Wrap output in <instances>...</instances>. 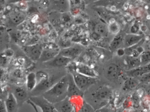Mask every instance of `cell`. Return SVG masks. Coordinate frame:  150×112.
Here are the masks:
<instances>
[{"label":"cell","instance_id":"14","mask_svg":"<svg viewBox=\"0 0 150 112\" xmlns=\"http://www.w3.org/2000/svg\"><path fill=\"white\" fill-rule=\"evenodd\" d=\"M54 105L57 112H73L74 111L70 99L68 97Z\"/></svg>","mask_w":150,"mask_h":112},{"label":"cell","instance_id":"8","mask_svg":"<svg viewBox=\"0 0 150 112\" xmlns=\"http://www.w3.org/2000/svg\"><path fill=\"white\" fill-rule=\"evenodd\" d=\"M120 71L118 65L115 63H111L105 69L104 74L106 78L109 81H115L120 77Z\"/></svg>","mask_w":150,"mask_h":112},{"label":"cell","instance_id":"34","mask_svg":"<svg viewBox=\"0 0 150 112\" xmlns=\"http://www.w3.org/2000/svg\"><path fill=\"white\" fill-rule=\"evenodd\" d=\"M144 66V68L146 69V71H147V73H150V63L149 64H147V65H145Z\"/></svg>","mask_w":150,"mask_h":112},{"label":"cell","instance_id":"16","mask_svg":"<svg viewBox=\"0 0 150 112\" xmlns=\"http://www.w3.org/2000/svg\"><path fill=\"white\" fill-rule=\"evenodd\" d=\"M76 72L82 74L86 76L93 78H97L98 74L97 72L88 66L83 64H80L76 67Z\"/></svg>","mask_w":150,"mask_h":112},{"label":"cell","instance_id":"24","mask_svg":"<svg viewBox=\"0 0 150 112\" xmlns=\"http://www.w3.org/2000/svg\"><path fill=\"white\" fill-rule=\"evenodd\" d=\"M9 79V73L5 67L0 68V85L3 84L8 82Z\"/></svg>","mask_w":150,"mask_h":112},{"label":"cell","instance_id":"18","mask_svg":"<svg viewBox=\"0 0 150 112\" xmlns=\"http://www.w3.org/2000/svg\"><path fill=\"white\" fill-rule=\"evenodd\" d=\"M94 33L99 37L106 38L108 35V25L103 22H98L94 26Z\"/></svg>","mask_w":150,"mask_h":112},{"label":"cell","instance_id":"3","mask_svg":"<svg viewBox=\"0 0 150 112\" xmlns=\"http://www.w3.org/2000/svg\"><path fill=\"white\" fill-rule=\"evenodd\" d=\"M37 84L36 88L32 91L34 96H37L39 93H45L51 89L57 82H55L52 78L49 77L47 73L44 71H39L36 74Z\"/></svg>","mask_w":150,"mask_h":112},{"label":"cell","instance_id":"31","mask_svg":"<svg viewBox=\"0 0 150 112\" xmlns=\"http://www.w3.org/2000/svg\"><path fill=\"white\" fill-rule=\"evenodd\" d=\"M0 112H7L4 100H0Z\"/></svg>","mask_w":150,"mask_h":112},{"label":"cell","instance_id":"22","mask_svg":"<svg viewBox=\"0 0 150 112\" xmlns=\"http://www.w3.org/2000/svg\"><path fill=\"white\" fill-rule=\"evenodd\" d=\"M123 39L122 35H118L115 37L111 42L110 48L112 51H117L120 49V47L123 45Z\"/></svg>","mask_w":150,"mask_h":112},{"label":"cell","instance_id":"1","mask_svg":"<svg viewBox=\"0 0 150 112\" xmlns=\"http://www.w3.org/2000/svg\"><path fill=\"white\" fill-rule=\"evenodd\" d=\"M68 77L65 76L42 96L52 104L59 103L68 97Z\"/></svg>","mask_w":150,"mask_h":112},{"label":"cell","instance_id":"20","mask_svg":"<svg viewBox=\"0 0 150 112\" xmlns=\"http://www.w3.org/2000/svg\"><path fill=\"white\" fill-rule=\"evenodd\" d=\"M25 15L21 11H15L11 14L9 18L11 23L17 25L21 23L25 19Z\"/></svg>","mask_w":150,"mask_h":112},{"label":"cell","instance_id":"2","mask_svg":"<svg viewBox=\"0 0 150 112\" xmlns=\"http://www.w3.org/2000/svg\"><path fill=\"white\" fill-rule=\"evenodd\" d=\"M112 95V90L106 86H100L91 94V105L94 110H98L108 105Z\"/></svg>","mask_w":150,"mask_h":112},{"label":"cell","instance_id":"9","mask_svg":"<svg viewBox=\"0 0 150 112\" xmlns=\"http://www.w3.org/2000/svg\"><path fill=\"white\" fill-rule=\"evenodd\" d=\"M12 91H10L12 93L18 104V106H22L25 101H26L28 97L27 89L20 86H16L13 88Z\"/></svg>","mask_w":150,"mask_h":112},{"label":"cell","instance_id":"7","mask_svg":"<svg viewBox=\"0 0 150 112\" xmlns=\"http://www.w3.org/2000/svg\"><path fill=\"white\" fill-rule=\"evenodd\" d=\"M83 51L81 46L76 45L60 50L59 55L74 60L80 55Z\"/></svg>","mask_w":150,"mask_h":112},{"label":"cell","instance_id":"28","mask_svg":"<svg viewBox=\"0 0 150 112\" xmlns=\"http://www.w3.org/2000/svg\"><path fill=\"white\" fill-rule=\"evenodd\" d=\"M8 58L4 55V54H0V68L4 67L7 62Z\"/></svg>","mask_w":150,"mask_h":112},{"label":"cell","instance_id":"10","mask_svg":"<svg viewBox=\"0 0 150 112\" xmlns=\"http://www.w3.org/2000/svg\"><path fill=\"white\" fill-rule=\"evenodd\" d=\"M68 97L69 99L76 96L83 97L84 92L81 91L75 84L71 74L68 75Z\"/></svg>","mask_w":150,"mask_h":112},{"label":"cell","instance_id":"13","mask_svg":"<svg viewBox=\"0 0 150 112\" xmlns=\"http://www.w3.org/2000/svg\"><path fill=\"white\" fill-rule=\"evenodd\" d=\"M4 102L7 112H18L19 106L12 93L9 92Z\"/></svg>","mask_w":150,"mask_h":112},{"label":"cell","instance_id":"25","mask_svg":"<svg viewBox=\"0 0 150 112\" xmlns=\"http://www.w3.org/2000/svg\"><path fill=\"white\" fill-rule=\"evenodd\" d=\"M141 66H145L150 63V52H144L139 56Z\"/></svg>","mask_w":150,"mask_h":112},{"label":"cell","instance_id":"23","mask_svg":"<svg viewBox=\"0 0 150 112\" xmlns=\"http://www.w3.org/2000/svg\"><path fill=\"white\" fill-rule=\"evenodd\" d=\"M53 2L54 8L56 10L59 11H66L69 9L68 1H55Z\"/></svg>","mask_w":150,"mask_h":112},{"label":"cell","instance_id":"19","mask_svg":"<svg viewBox=\"0 0 150 112\" xmlns=\"http://www.w3.org/2000/svg\"><path fill=\"white\" fill-rule=\"evenodd\" d=\"M37 84L36 74L33 72L27 75L26 79V88L27 91H32L36 88Z\"/></svg>","mask_w":150,"mask_h":112},{"label":"cell","instance_id":"11","mask_svg":"<svg viewBox=\"0 0 150 112\" xmlns=\"http://www.w3.org/2000/svg\"><path fill=\"white\" fill-rule=\"evenodd\" d=\"M60 51V50L57 47H47L43 48L39 60L42 62H46L50 61L59 54Z\"/></svg>","mask_w":150,"mask_h":112},{"label":"cell","instance_id":"33","mask_svg":"<svg viewBox=\"0 0 150 112\" xmlns=\"http://www.w3.org/2000/svg\"><path fill=\"white\" fill-rule=\"evenodd\" d=\"M116 52H117V55L119 56H123L125 55V51H124V49H123V48H120V49H118Z\"/></svg>","mask_w":150,"mask_h":112},{"label":"cell","instance_id":"5","mask_svg":"<svg viewBox=\"0 0 150 112\" xmlns=\"http://www.w3.org/2000/svg\"><path fill=\"white\" fill-rule=\"evenodd\" d=\"M29 100L41 109L42 112H57L54 105L47 100L42 95L31 96Z\"/></svg>","mask_w":150,"mask_h":112},{"label":"cell","instance_id":"21","mask_svg":"<svg viewBox=\"0 0 150 112\" xmlns=\"http://www.w3.org/2000/svg\"><path fill=\"white\" fill-rule=\"evenodd\" d=\"M126 61L128 67L127 70L134 69L141 66L139 57L135 58L132 56H127Z\"/></svg>","mask_w":150,"mask_h":112},{"label":"cell","instance_id":"15","mask_svg":"<svg viewBox=\"0 0 150 112\" xmlns=\"http://www.w3.org/2000/svg\"><path fill=\"white\" fill-rule=\"evenodd\" d=\"M72 60L58 55L52 60L47 62L48 65L53 67H65L71 62Z\"/></svg>","mask_w":150,"mask_h":112},{"label":"cell","instance_id":"6","mask_svg":"<svg viewBox=\"0 0 150 112\" xmlns=\"http://www.w3.org/2000/svg\"><path fill=\"white\" fill-rule=\"evenodd\" d=\"M43 48V45L40 44L25 46L22 47L26 56L34 61L40 60Z\"/></svg>","mask_w":150,"mask_h":112},{"label":"cell","instance_id":"35","mask_svg":"<svg viewBox=\"0 0 150 112\" xmlns=\"http://www.w3.org/2000/svg\"><path fill=\"white\" fill-rule=\"evenodd\" d=\"M1 99H3V100H4V99H3L2 97L1 96H0V100H1Z\"/></svg>","mask_w":150,"mask_h":112},{"label":"cell","instance_id":"26","mask_svg":"<svg viewBox=\"0 0 150 112\" xmlns=\"http://www.w3.org/2000/svg\"><path fill=\"white\" fill-rule=\"evenodd\" d=\"M108 30L113 34H117L120 30V25L117 22L114 21L108 25Z\"/></svg>","mask_w":150,"mask_h":112},{"label":"cell","instance_id":"17","mask_svg":"<svg viewBox=\"0 0 150 112\" xmlns=\"http://www.w3.org/2000/svg\"><path fill=\"white\" fill-rule=\"evenodd\" d=\"M141 83L139 79L134 77H129L124 82L122 90L125 91L134 90Z\"/></svg>","mask_w":150,"mask_h":112},{"label":"cell","instance_id":"4","mask_svg":"<svg viewBox=\"0 0 150 112\" xmlns=\"http://www.w3.org/2000/svg\"><path fill=\"white\" fill-rule=\"evenodd\" d=\"M71 74L78 88L83 92L95 84L97 81V78L89 77L76 72L72 73Z\"/></svg>","mask_w":150,"mask_h":112},{"label":"cell","instance_id":"29","mask_svg":"<svg viewBox=\"0 0 150 112\" xmlns=\"http://www.w3.org/2000/svg\"><path fill=\"white\" fill-rule=\"evenodd\" d=\"M4 55L7 57V58H10L12 57L14 54V52L11 48H8L6 49L4 52L3 53Z\"/></svg>","mask_w":150,"mask_h":112},{"label":"cell","instance_id":"27","mask_svg":"<svg viewBox=\"0 0 150 112\" xmlns=\"http://www.w3.org/2000/svg\"><path fill=\"white\" fill-rule=\"evenodd\" d=\"M95 110L88 103L84 101L83 105L78 112H94Z\"/></svg>","mask_w":150,"mask_h":112},{"label":"cell","instance_id":"32","mask_svg":"<svg viewBox=\"0 0 150 112\" xmlns=\"http://www.w3.org/2000/svg\"><path fill=\"white\" fill-rule=\"evenodd\" d=\"M5 27L2 26H0V41L3 38L4 35L5 34Z\"/></svg>","mask_w":150,"mask_h":112},{"label":"cell","instance_id":"36","mask_svg":"<svg viewBox=\"0 0 150 112\" xmlns=\"http://www.w3.org/2000/svg\"><path fill=\"white\" fill-rule=\"evenodd\" d=\"M139 112H148L145 111H140Z\"/></svg>","mask_w":150,"mask_h":112},{"label":"cell","instance_id":"30","mask_svg":"<svg viewBox=\"0 0 150 112\" xmlns=\"http://www.w3.org/2000/svg\"><path fill=\"white\" fill-rule=\"evenodd\" d=\"M94 112H112V109L108 107L107 106L98 110H95Z\"/></svg>","mask_w":150,"mask_h":112},{"label":"cell","instance_id":"12","mask_svg":"<svg viewBox=\"0 0 150 112\" xmlns=\"http://www.w3.org/2000/svg\"><path fill=\"white\" fill-rule=\"evenodd\" d=\"M142 40L143 37L135 33L127 34L123 39L124 48L131 47L139 44Z\"/></svg>","mask_w":150,"mask_h":112}]
</instances>
